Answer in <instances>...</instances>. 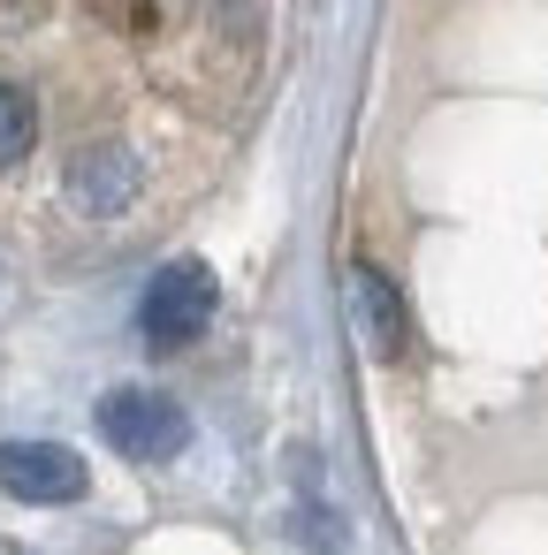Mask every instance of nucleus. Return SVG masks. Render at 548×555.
Here are the masks:
<instances>
[{"label":"nucleus","instance_id":"nucleus-1","mask_svg":"<svg viewBox=\"0 0 548 555\" xmlns=\"http://www.w3.org/2000/svg\"><path fill=\"white\" fill-rule=\"evenodd\" d=\"M214 267L206 259H168L153 282H145V297H138V327H145V343L153 350H183L191 335H206V320H214Z\"/></svg>","mask_w":548,"mask_h":555},{"label":"nucleus","instance_id":"nucleus-2","mask_svg":"<svg viewBox=\"0 0 548 555\" xmlns=\"http://www.w3.org/2000/svg\"><path fill=\"white\" fill-rule=\"evenodd\" d=\"M100 434H107V449L130 456V464H168V456L191 441V418H183V403H168V396H153V388H115V396L100 403Z\"/></svg>","mask_w":548,"mask_h":555},{"label":"nucleus","instance_id":"nucleus-3","mask_svg":"<svg viewBox=\"0 0 548 555\" xmlns=\"http://www.w3.org/2000/svg\"><path fill=\"white\" fill-rule=\"evenodd\" d=\"M0 487H9L16 502H77L92 487L85 456L62 449V441H0Z\"/></svg>","mask_w":548,"mask_h":555},{"label":"nucleus","instance_id":"nucleus-4","mask_svg":"<svg viewBox=\"0 0 548 555\" xmlns=\"http://www.w3.org/2000/svg\"><path fill=\"white\" fill-rule=\"evenodd\" d=\"M130 191H138V160H130L123 145H92V153L69 160V198H77L85 214H123Z\"/></svg>","mask_w":548,"mask_h":555},{"label":"nucleus","instance_id":"nucleus-5","mask_svg":"<svg viewBox=\"0 0 548 555\" xmlns=\"http://www.w3.org/2000/svg\"><path fill=\"white\" fill-rule=\"evenodd\" d=\"M351 305H358V327H366V343H373L381 358H396V350H404V305H396L388 274L358 267V274H351Z\"/></svg>","mask_w":548,"mask_h":555},{"label":"nucleus","instance_id":"nucleus-6","mask_svg":"<svg viewBox=\"0 0 548 555\" xmlns=\"http://www.w3.org/2000/svg\"><path fill=\"white\" fill-rule=\"evenodd\" d=\"M31 145H39V107H31V92L0 85V168H16Z\"/></svg>","mask_w":548,"mask_h":555}]
</instances>
